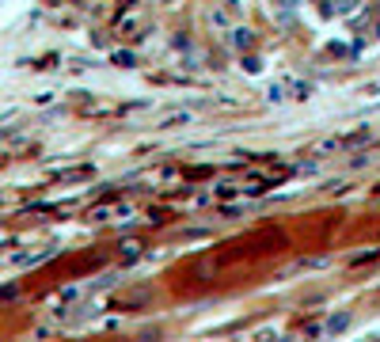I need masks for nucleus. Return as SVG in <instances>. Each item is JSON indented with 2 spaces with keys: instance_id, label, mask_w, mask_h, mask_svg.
<instances>
[{
  "instance_id": "nucleus-1",
  "label": "nucleus",
  "mask_w": 380,
  "mask_h": 342,
  "mask_svg": "<svg viewBox=\"0 0 380 342\" xmlns=\"http://www.w3.org/2000/svg\"><path fill=\"white\" fill-rule=\"evenodd\" d=\"M251 42H255V34L247 31V27H240V31H232V46H236V50H247Z\"/></svg>"
},
{
  "instance_id": "nucleus-2",
  "label": "nucleus",
  "mask_w": 380,
  "mask_h": 342,
  "mask_svg": "<svg viewBox=\"0 0 380 342\" xmlns=\"http://www.w3.org/2000/svg\"><path fill=\"white\" fill-rule=\"evenodd\" d=\"M346 327H350V316H346V312H335V316L327 320V331H331V335H339V331H346Z\"/></svg>"
},
{
  "instance_id": "nucleus-3",
  "label": "nucleus",
  "mask_w": 380,
  "mask_h": 342,
  "mask_svg": "<svg viewBox=\"0 0 380 342\" xmlns=\"http://www.w3.org/2000/svg\"><path fill=\"white\" fill-rule=\"evenodd\" d=\"M122 255H126V258L141 255V244H137V239H129V244H122Z\"/></svg>"
},
{
  "instance_id": "nucleus-4",
  "label": "nucleus",
  "mask_w": 380,
  "mask_h": 342,
  "mask_svg": "<svg viewBox=\"0 0 380 342\" xmlns=\"http://www.w3.org/2000/svg\"><path fill=\"white\" fill-rule=\"evenodd\" d=\"M376 34H380V27H376Z\"/></svg>"
}]
</instances>
